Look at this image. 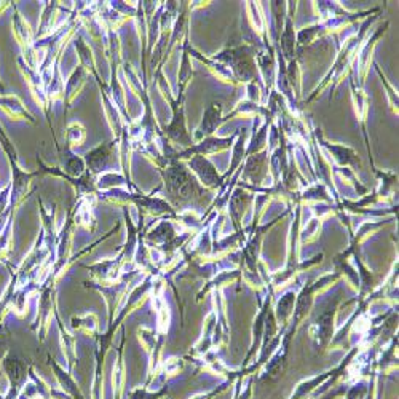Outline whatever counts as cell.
I'll return each instance as SVG.
<instances>
[{
	"label": "cell",
	"mask_w": 399,
	"mask_h": 399,
	"mask_svg": "<svg viewBox=\"0 0 399 399\" xmlns=\"http://www.w3.org/2000/svg\"><path fill=\"white\" fill-rule=\"evenodd\" d=\"M166 191L170 195H174L179 200H188L195 195H201V191L197 182L191 176L186 168L181 165H174L166 171Z\"/></svg>",
	"instance_id": "cell-1"
},
{
	"label": "cell",
	"mask_w": 399,
	"mask_h": 399,
	"mask_svg": "<svg viewBox=\"0 0 399 399\" xmlns=\"http://www.w3.org/2000/svg\"><path fill=\"white\" fill-rule=\"evenodd\" d=\"M2 372L9 382V395L5 399H16L19 390L23 388V385L28 380V364L24 361L18 360V358H13L6 355L2 361Z\"/></svg>",
	"instance_id": "cell-2"
},
{
	"label": "cell",
	"mask_w": 399,
	"mask_h": 399,
	"mask_svg": "<svg viewBox=\"0 0 399 399\" xmlns=\"http://www.w3.org/2000/svg\"><path fill=\"white\" fill-rule=\"evenodd\" d=\"M191 168L200 176L203 184L208 186V187H216L222 182L218 171L214 170V166L209 163V161L205 157H201V155H197V157L192 158Z\"/></svg>",
	"instance_id": "cell-3"
},
{
	"label": "cell",
	"mask_w": 399,
	"mask_h": 399,
	"mask_svg": "<svg viewBox=\"0 0 399 399\" xmlns=\"http://www.w3.org/2000/svg\"><path fill=\"white\" fill-rule=\"evenodd\" d=\"M113 144H103L98 148H94L93 152L86 155V163L91 168L93 171H99L101 168L106 165V161L109 160L111 152H112Z\"/></svg>",
	"instance_id": "cell-4"
},
{
	"label": "cell",
	"mask_w": 399,
	"mask_h": 399,
	"mask_svg": "<svg viewBox=\"0 0 399 399\" xmlns=\"http://www.w3.org/2000/svg\"><path fill=\"white\" fill-rule=\"evenodd\" d=\"M166 131L176 141V143H181L184 146H192V141H191V138H188V134L186 131L184 117H182V112L179 115H176L173 123L168 126Z\"/></svg>",
	"instance_id": "cell-5"
},
{
	"label": "cell",
	"mask_w": 399,
	"mask_h": 399,
	"mask_svg": "<svg viewBox=\"0 0 399 399\" xmlns=\"http://www.w3.org/2000/svg\"><path fill=\"white\" fill-rule=\"evenodd\" d=\"M51 366L53 369H55V374H56V378L59 380V383L63 385V388H66L69 393L74 396V398H77V399H84L82 395H80V391L77 388V385L72 382V378L69 377V374H66V372L61 369L58 364L51 360Z\"/></svg>",
	"instance_id": "cell-6"
},
{
	"label": "cell",
	"mask_w": 399,
	"mask_h": 399,
	"mask_svg": "<svg viewBox=\"0 0 399 399\" xmlns=\"http://www.w3.org/2000/svg\"><path fill=\"white\" fill-rule=\"evenodd\" d=\"M230 144V139H218V138H206L200 146H195L192 151L193 152H201V153H211L221 148H226Z\"/></svg>",
	"instance_id": "cell-7"
},
{
	"label": "cell",
	"mask_w": 399,
	"mask_h": 399,
	"mask_svg": "<svg viewBox=\"0 0 399 399\" xmlns=\"http://www.w3.org/2000/svg\"><path fill=\"white\" fill-rule=\"evenodd\" d=\"M219 115H221V106L213 104L205 113V118H203V130L205 134H211L216 128L219 126Z\"/></svg>",
	"instance_id": "cell-8"
},
{
	"label": "cell",
	"mask_w": 399,
	"mask_h": 399,
	"mask_svg": "<svg viewBox=\"0 0 399 399\" xmlns=\"http://www.w3.org/2000/svg\"><path fill=\"white\" fill-rule=\"evenodd\" d=\"M67 170L74 174H80L84 171V161L79 160V158H72L71 163L67 165Z\"/></svg>",
	"instance_id": "cell-9"
},
{
	"label": "cell",
	"mask_w": 399,
	"mask_h": 399,
	"mask_svg": "<svg viewBox=\"0 0 399 399\" xmlns=\"http://www.w3.org/2000/svg\"><path fill=\"white\" fill-rule=\"evenodd\" d=\"M6 355H9V348H6V343L0 342V366H2V361H4V358Z\"/></svg>",
	"instance_id": "cell-10"
}]
</instances>
